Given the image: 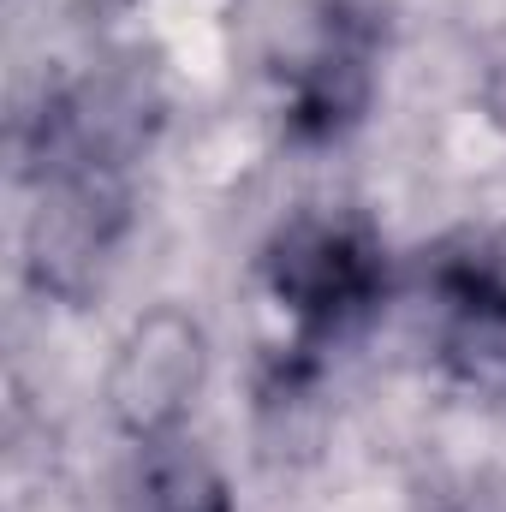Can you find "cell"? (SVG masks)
<instances>
[{
	"instance_id": "4",
	"label": "cell",
	"mask_w": 506,
	"mask_h": 512,
	"mask_svg": "<svg viewBox=\"0 0 506 512\" xmlns=\"http://www.w3.org/2000/svg\"><path fill=\"white\" fill-rule=\"evenodd\" d=\"M423 286L447 376L477 393H506V251L489 239H453L429 256Z\"/></svg>"
},
{
	"instance_id": "1",
	"label": "cell",
	"mask_w": 506,
	"mask_h": 512,
	"mask_svg": "<svg viewBox=\"0 0 506 512\" xmlns=\"http://www.w3.org/2000/svg\"><path fill=\"white\" fill-rule=\"evenodd\" d=\"M143 149V102L126 84L48 90L18 120V179L30 185L24 268L48 298L102 286L131 233V155Z\"/></svg>"
},
{
	"instance_id": "6",
	"label": "cell",
	"mask_w": 506,
	"mask_h": 512,
	"mask_svg": "<svg viewBox=\"0 0 506 512\" xmlns=\"http://www.w3.org/2000/svg\"><path fill=\"white\" fill-rule=\"evenodd\" d=\"M131 512H239V507H233V489H227L221 465L185 429H161V435L137 441Z\"/></svg>"
},
{
	"instance_id": "5",
	"label": "cell",
	"mask_w": 506,
	"mask_h": 512,
	"mask_svg": "<svg viewBox=\"0 0 506 512\" xmlns=\"http://www.w3.org/2000/svg\"><path fill=\"white\" fill-rule=\"evenodd\" d=\"M197 382H203V334H197V322H185L179 310H155L120 346L108 387H114V411L143 441V435H161V429H185V405H191Z\"/></svg>"
},
{
	"instance_id": "3",
	"label": "cell",
	"mask_w": 506,
	"mask_h": 512,
	"mask_svg": "<svg viewBox=\"0 0 506 512\" xmlns=\"http://www.w3.org/2000/svg\"><path fill=\"white\" fill-rule=\"evenodd\" d=\"M381 84V12L370 0H322L304 54L280 90V126L298 149L346 143L370 120Z\"/></svg>"
},
{
	"instance_id": "2",
	"label": "cell",
	"mask_w": 506,
	"mask_h": 512,
	"mask_svg": "<svg viewBox=\"0 0 506 512\" xmlns=\"http://www.w3.org/2000/svg\"><path fill=\"white\" fill-rule=\"evenodd\" d=\"M262 286L310 340H340L381 310L387 245L358 215H298L268 239Z\"/></svg>"
}]
</instances>
